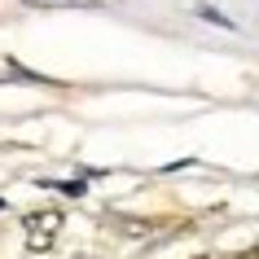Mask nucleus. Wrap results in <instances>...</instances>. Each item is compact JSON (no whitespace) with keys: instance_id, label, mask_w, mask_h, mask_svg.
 I'll list each match as a JSON object with an SVG mask.
<instances>
[{"instance_id":"1","label":"nucleus","mask_w":259,"mask_h":259,"mask_svg":"<svg viewBox=\"0 0 259 259\" xmlns=\"http://www.w3.org/2000/svg\"><path fill=\"white\" fill-rule=\"evenodd\" d=\"M57 229H62V211H35V215H27V246L31 250H49Z\"/></svg>"},{"instance_id":"3","label":"nucleus","mask_w":259,"mask_h":259,"mask_svg":"<svg viewBox=\"0 0 259 259\" xmlns=\"http://www.w3.org/2000/svg\"><path fill=\"white\" fill-rule=\"evenodd\" d=\"M35 9H57V5H88V0H27Z\"/></svg>"},{"instance_id":"2","label":"nucleus","mask_w":259,"mask_h":259,"mask_svg":"<svg viewBox=\"0 0 259 259\" xmlns=\"http://www.w3.org/2000/svg\"><path fill=\"white\" fill-rule=\"evenodd\" d=\"M198 14H202V18H206V22H215V27H229V31H233V27H237V22H229V18L220 14V9H211V5H198Z\"/></svg>"}]
</instances>
